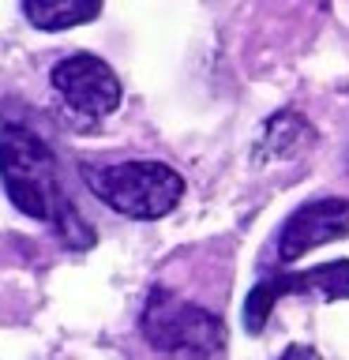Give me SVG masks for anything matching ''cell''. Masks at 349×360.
<instances>
[{"mask_svg":"<svg viewBox=\"0 0 349 360\" xmlns=\"http://www.w3.org/2000/svg\"><path fill=\"white\" fill-rule=\"evenodd\" d=\"M0 184H4V195L15 202V210L56 225L64 244H94V229L79 218L72 195L61 184V165H56L49 143L23 120L8 117L0 120Z\"/></svg>","mask_w":349,"mask_h":360,"instance_id":"obj_1","label":"cell"},{"mask_svg":"<svg viewBox=\"0 0 349 360\" xmlns=\"http://www.w3.org/2000/svg\"><path fill=\"white\" fill-rule=\"evenodd\" d=\"M87 188L109 210L135 221H158L184 199V176L165 162H117V165H83Z\"/></svg>","mask_w":349,"mask_h":360,"instance_id":"obj_2","label":"cell"},{"mask_svg":"<svg viewBox=\"0 0 349 360\" xmlns=\"http://www.w3.org/2000/svg\"><path fill=\"white\" fill-rule=\"evenodd\" d=\"M139 326L151 349L173 360H210L225 345V323L218 315L191 300H180L169 289L151 292Z\"/></svg>","mask_w":349,"mask_h":360,"instance_id":"obj_3","label":"cell"},{"mask_svg":"<svg viewBox=\"0 0 349 360\" xmlns=\"http://www.w3.org/2000/svg\"><path fill=\"white\" fill-rule=\"evenodd\" d=\"M49 83L68 109L90 120L109 117L124 98L117 72L101 56H90V53H72L64 60H56L49 72Z\"/></svg>","mask_w":349,"mask_h":360,"instance_id":"obj_4","label":"cell"},{"mask_svg":"<svg viewBox=\"0 0 349 360\" xmlns=\"http://www.w3.org/2000/svg\"><path fill=\"white\" fill-rule=\"evenodd\" d=\"M289 292H319L326 300H349V259L300 270V274H286V270H281V274H270L263 281H255V289L248 292V300H244L248 334H263L274 304L281 297H289Z\"/></svg>","mask_w":349,"mask_h":360,"instance_id":"obj_5","label":"cell"},{"mask_svg":"<svg viewBox=\"0 0 349 360\" xmlns=\"http://www.w3.org/2000/svg\"><path fill=\"white\" fill-rule=\"evenodd\" d=\"M345 233H349V199L304 202L278 229V259L281 263H293V259L308 255L312 248H323Z\"/></svg>","mask_w":349,"mask_h":360,"instance_id":"obj_6","label":"cell"},{"mask_svg":"<svg viewBox=\"0 0 349 360\" xmlns=\"http://www.w3.org/2000/svg\"><path fill=\"white\" fill-rule=\"evenodd\" d=\"M98 11L101 0H23V15L30 19V27L49 34L98 19Z\"/></svg>","mask_w":349,"mask_h":360,"instance_id":"obj_7","label":"cell"},{"mask_svg":"<svg viewBox=\"0 0 349 360\" xmlns=\"http://www.w3.org/2000/svg\"><path fill=\"white\" fill-rule=\"evenodd\" d=\"M312 143L308 120L297 112H278L267 120V131L259 139V162H274V158H297Z\"/></svg>","mask_w":349,"mask_h":360,"instance_id":"obj_8","label":"cell"},{"mask_svg":"<svg viewBox=\"0 0 349 360\" xmlns=\"http://www.w3.org/2000/svg\"><path fill=\"white\" fill-rule=\"evenodd\" d=\"M278 360H319V353H315V349H308V345H289Z\"/></svg>","mask_w":349,"mask_h":360,"instance_id":"obj_9","label":"cell"}]
</instances>
